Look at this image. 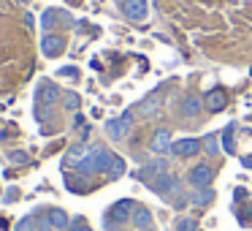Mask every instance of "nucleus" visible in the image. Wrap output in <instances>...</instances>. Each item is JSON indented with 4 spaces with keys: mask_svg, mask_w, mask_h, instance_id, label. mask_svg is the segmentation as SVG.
<instances>
[{
    "mask_svg": "<svg viewBox=\"0 0 252 231\" xmlns=\"http://www.w3.org/2000/svg\"><path fill=\"white\" fill-rule=\"evenodd\" d=\"M117 155H111L106 147H100V144H95V147H90V153L84 155V160L76 166L82 174H100V171H109L111 163H114Z\"/></svg>",
    "mask_w": 252,
    "mask_h": 231,
    "instance_id": "nucleus-1",
    "label": "nucleus"
},
{
    "mask_svg": "<svg viewBox=\"0 0 252 231\" xmlns=\"http://www.w3.org/2000/svg\"><path fill=\"white\" fill-rule=\"evenodd\" d=\"M149 188H152L155 193H160L163 198H176L182 193V182L176 180V177H171V174H158V177H152V180L147 182Z\"/></svg>",
    "mask_w": 252,
    "mask_h": 231,
    "instance_id": "nucleus-2",
    "label": "nucleus"
},
{
    "mask_svg": "<svg viewBox=\"0 0 252 231\" xmlns=\"http://www.w3.org/2000/svg\"><path fill=\"white\" fill-rule=\"evenodd\" d=\"M130 128H133V112H125L120 120L106 122V133H109V139H114V142H122V139L130 133Z\"/></svg>",
    "mask_w": 252,
    "mask_h": 231,
    "instance_id": "nucleus-3",
    "label": "nucleus"
},
{
    "mask_svg": "<svg viewBox=\"0 0 252 231\" xmlns=\"http://www.w3.org/2000/svg\"><path fill=\"white\" fill-rule=\"evenodd\" d=\"M187 180H190V185L195 188H209L212 185V180H214V169L209 163H198V166H192L190 169V177H187Z\"/></svg>",
    "mask_w": 252,
    "mask_h": 231,
    "instance_id": "nucleus-4",
    "label": "nucleus"
},
{
    "mask_svg": "<svg viewBox=\"0 0 252 231\" xmlns=\"http://www.w3.org/2000/svg\"><path fill=\"white\" fill-rule=\"evenodd\" d=\"M133 209H136V204L130 201V198H122V201H117L114 207L109 209V226L111 223H125V220L133 218Z\"/></svg>",
    "mask_w": 252,
    "mask_h": 231,
    "instance_id": "nucleus-5",
    "label": "nucleus"
},
{
    "mask_svg": "<svg viewBox=\"0 0 252 231\" xmlns=\"http://www.w3.org/2000/svg\"><path fill=\"white\" fill-rule=\"evenodd\" d=\"M203 144L198 142V139H179V142L171 144V155H176V158H192V155L201 153Z\"/></svg>",
    "mask_w": 252,
    "mask_h": 231,
    "instance_id": "nucleus-6",
    "label": "nucleus"
},
{
    "mask_svg": "<svg viewBox=\"0 0 252 231\" xmlns=\"http://www.w3.org/2000/svg\"><path fill=\"white\" fill-rule=\"evenodd\" d=\"M122 14L127 19H133V22H141L147 17V0H127V3H122Z\"/></svg>",
    "mask_w": 252,
    "mask_h": 231,
    "instance_id": "nucleus-7",
    "label": "nucleus"
},
{
    "mask_svg": "<svg viewBox=\"0 0 252 231\" xmlns=\"http://www.w3.org/2000/svg\"><path fill=\"white\" fill-rule=\"evenodd\" d=\"M171 133L165 131V128H160V131H155V136H152V142H149V150L152 153H158V155H163V153H171Z\"/></svg>",
    "mask_w": 252,
    "mask_h": 231,
    "instance_id": "nucleus-8",
    "label": "nucleus"
},
{
    "mask_svg": "<svg viewBox=\"0 0 252 231\" xmlns=\"http://www.w3.org/2000/svg\"><path fill=\"white\" fill-rule=\"evenodd\" d=\"M63 49H65V41H63L60 36H44V38H41V52H44L46 57L63 55Z\"/></svg>",
    "mask_w": 252,
    "mask_h": 231,
    "instance_id": "nucleus-9",
    "label": "nucleus"
},
{
    "mask_svg": "<svg viewBox=\"0 0 252 231\" xmlns=\"http://www.w3.org/2000/svg\"><path fill=\"white\" fill-rule=\"evenodd\" d=\"M201 109H203V101H201V95H185L182 98V104H179V115H185V117H195V115H201Z\"/></svg>",
    "mask_w": 252,
    "mask_h": 231,
    "instance_id": "nucleus-10",
    "label": "nucleus"
},
{
    "mask_svg": "<svg viewBox=\"0 0 252 231\" xmlns=\"http://www.w3.org/2000/svg\"><path fill=\"white\" fill-rule=\"evenodd\" d=\"M225 104H228V98H225L222 90H209L206 98H203V106H206L209 112H222Z\"/></svg>",
    "mask_w": 252,
    "mask_h": 231,
    "instance_id": "nucleus-11",
    "label": "nucleus"
},
{
    "mask_svg": "<svg viewBox=\"0 0 252 231\" xmlns=\"http://www.w3.org/2000/svg\"><path fill=\"white\" fill-rule=\"evenodd\" d=\"M57 98H60V90H57L52 82H41V84H38V104L52 106Z\"/></svg>",
    "mask_w": 252,
    "mask_h": 231,
    "instance_id": "nucleus-12",
    "label": "nucleus"
},
{
    "mask_svg": "<svg viewBox=\"0 0 252 231\" xmlns=\"http://www.w3.org/2000/svg\"><path fill=\"white\" fill-rule=\"evenodd\" d=\"M158 109H160V95L155 93V95H149V98H144L141 104H138L136 112L141 117H155V115H158Z\"/></svg>",
    "mask_w": 252,
    "mask_h": 231,
    "instance_id": "nucleus-13",
    "label": "nucleus"
},
{
    "mask_svg": "<svg viewBox=\"0 0 252 231\" xmlns=\"http://www.w3.org/2000/svg\"><path fill=\"white\" fill-rule=\"evenodd\" d=\"M133 226H136V229H141V231H147L149 226H152V212H149L147 207H136L133 209Z\"/></svg>",
    "mask_w": 252,
    "mask_h": 231,
    "instance_id": "nucleus-14",
    "label": "nucleus"
},
{
    "mask_svg": "<svg viewBox=\"0 0 252 231\" xmlns=\"http://www.w3.org/2000/svg\"><path fill=\"white\" fill-rule=\"evenodd\" d=\"M46 220H49V226L52 229H68V215L63 212V209H49V212H46Z\"/></svg>",
    "mask_w": 252,
    "mask_h": 231,
    "instance_id": "nucleus-15",
    "label": "nucleus"
},
{
    "mask_svg": "<svg viewBox=\"0 0 252 231\" xmlns=\"http://www.w3.org/2000/svg\"><path fill=\"white\" fill-rule=\"evenodd\" d=\"M212 198H214L212 188H198V191L190 196V204H195V207H206V204H212Z\"/></svg>",
    "mask_w": 252,
    "mask_h": 231,
    "instance_id": "nucleus-16",
    "label": "nucleus"
},
{
    "mask_svg": "<svg viewBox=\"0 0 252 231\" xmlns=\"http://www.w3.org/2000/svg\"><path fill=\"white\" fill-rule=\"evenodd\" d=\"M233 122H230V125L228 128H225V133H222V136H220V142H222V150H225V153H236V144H233Z\"/></svg>",
    "mask_w": 252,
    "mask_h": 231,
    "instance_id": "nucleus-17",
    "label": "nucleus"
},
{
    "mask_svg": "<svg viewBox=\"0 0 252 231\" xmlns=\"http://www.w3.org/2000/svg\"><path fill=\"white\" fill-rule=\"evenodd\" d=\"M217 139H220L217 133H209V136L203 139V150H206L209 155H217V153H220V147H217Z\"/></svg>",
    "mask_w": 252,
    "mask_h": 231,
    "instance_id": "nucleus-18",
    "label": "nucleus"
},
{
    "mask_svg": "<svg viewBox=\"0 0 252 231\" xmlns=\"http://www.w3.org/2000/svg\"><path fill=\"white\" fill-rule=\"evenodd\" d=\"M122 174H125V160L117 155L114 163H111V169H109V177H111V180H117V177H122Z\"/></svg>",
    "mask_w": 252,
    "mask_h": 231,
    "instance_id": "nucleus-19",
    "label": "nucleus"
},
{
    "mask_svg": "<svg viewBox=\"0 0 252 231\" xmlns=\"http://www.w3.org/2000/svg\"><path fill=\"white\" fill-rule=\"evenodd\" d=\"M79 104H82V98H79L76 93H65V95H63V106H65V109H79Z\"/></svg>",
    "mask_w": 252,
    "mask_h": 231,
    "instance_id": "nucleus-20",
    "label": "nucleus"
},
{
    "mask_svg": "<svg viewBox=\"0 0 252 231\" xmlns=\"http://www.w3.org/2000/svg\"><path fill=\"white\" fill-rule=\"evenodd\" d=\"M57 17H60L57 11H46L44 17H41V28H44V30H52V28H55V22H57Z\"/></svg>",
    "mask_w": 252,
    "mask_h": 231,
    "instance_id": "nucleus-21",
    "label": "nucleus"
},
{
    "mask_svg": "<svg viewBox=\"0 0 252 231\" xmlns=\"http://www.w3.org/2000/svg\"><path fill=\"white\" fill-rule=\"evenodd\" d=\"M176 231H198V223L192 218H182L176 220Z\"/></svg>",
    "mask_w": 252,
    "mask_h": 231,
    "instance_id": "nucleus-22",
    "label": "nucleus"
},
{
    "mask_svg": "<svg viewBox=\"0 0 252 231\" xmlns=\"http://www.w3.org/2000/svg\"><path fill=\"white\" fill-rule=\"evenodd\" d=\"M65 231H90V226L84 223V218H76V220H73V223L68 226Z\"/></svg>",
    "mask_w": 252,
    "mask_h": 231,
    "instance_id": "nucleus-23",
    "label": "nucleus"
},
{
    "mask_svg": "<svg viewBox=\"0 0 252 231\" xmlns=\"http://www.w3.org/2000/svg\"><path fill=\"white\" fill-rule=\"evenodd\" d=\"M30 229H33V218H22L17 223V231H30Z\"/></svg>",
    "mask_w": 252,
    "mask_h": 231,
    "instance_id": "nucleus-24",
    "label": "nucleus"
},
{
    "mask_svg": "<svg viewBox=\"0 0 252 231\" xmlns=\"http://www.w3.org/2000/svg\"><path fill=\"white\" fill-rule=\"evenodd\" d=\"M11 160H14V163H25V160H28V155H25V153H14Z\"/></svg>",
    "mask_w": 252,
    "mask_h": 231,
    "instance_id": "nucleus-25",
    "label": "nucleus"
},
{
    "mask_svg": "<svg viewBox=\"0 0 252 231\" xmlns=\"http://www.w3.org/2000/svg\"><path fill=\"white\" fill-rule=\"evenodd\" d=\"M63 77H71V79H76V68H63Z\"/></svg>",
    "mask_w": 252,
    "mask_h": 231,
    "instance_id": "nucleus-26",
    "label": "nucleus"
},
{
    "mask_svg": "<svg viewBox=\"0 0 252 231\" xmlns=\"http://www.w3.org/2000/svg\"><path fill=\"white\" fill-rule=\"evenodd\" d=\"M241 163H244L247 169H252V155H247V158H241Z\"/></svg>",
    "mask_w": 252,
    "mask_h": 231,
    "instance_id": "nucleus-27",
    "label": "nucleus"
},
{
    "mask_svg": "<svg viewBox=\"0 0 252 231\" xmlns=\"http://www.w3.org/2000/svg\"><path fill=\"white\" fill-rule=\"evenodd\" d=\"M120 3H127V0H120Z\"/></svg>",
    "mask_w": 252,
    "mask_h": 231,
    "instance_id": "nucleus-28",
    "label": "nucleus"
}]
</instances>
